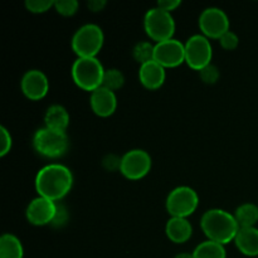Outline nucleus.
I'll return each mask as SVG.
<instances>
[{
	"label": "nucleus",
	"instance_id": "obj_1",
	"mask_svg": "<svg viewBox=\"0 0 258 258\" xmlns=\"http://www.w3.org/2000/svg\"><path fill=\"white\" fill-rule=\"evenodd\" d=\"M73 180V174L68 166L59 163H50L38 170L34 180L35 190L38 196L58 203L70 193Z\"/></svg>",
	"mask_w": 258,
	"mask_h": 258
},
{
	"label": "nucleus",
	"instance_id": "obj_2",
	"mask_svg": "<svg viewBox=\"0 0 258 258\" xmlns=\"http://www.w3.org/2000/svg\"><path fill=\"white\" fill-rule=\"evenodd\" d=\"M201 228L207 238L226 246L234 241L239 231V224L229 212L221 208H212L202 216Z\"/></svg>",
	"mask_w": 258,
	"mask_h": 258
},
{
	"label": "nucleus",
	"instance_id": "obj_3",
	"mask_svg": "<svg viewBox=\"0 0 258 258\" xmlns=\"http://www.w3.org/2000/svg\"><path fill=\"white\" fill-rule=\"evenodd\" d=\"M105 71L97 57H77L71 68V75L78 87L93 92L102 86Z\"/></svg>",
	"mask_w": 258,
	"mask_h": 258
},
{
	"label": "nucleus",
	"instance_id": "obj_4",
	"mask_svg": "<svg viewBox=\"0 0 258 258\" xmlns=\"http://www.w3.org/2000/svg\"><path fill=\"white\" fill-rule=\"evenodd\" d=\"M105 43L102 28L95 23L81 25L72 35L71 47L77 57H97Z\"/></svg>",
	"mask_w": 258,
	"mask_h": 258
},
{
	"label": "nucleus",
	"instance_id": "obj_5",
	"mask_svg": "<svg viewBox=\"0 0 258 258\" xmlns=\"http://www.w3.org/2000/svg\"><path fill=\"white\" fill-rule=\"evenodd\" d=\"M32 144L39 155L48 159H57L67 153L70 148V138L66 131L53 130L43 126L34 133Z\"/></svg>",
	"mask_w": 258,
	"mask_h": 258
},
{
	"label": "nucleus",
	"instance_id": "obj_6",
	"mask_svg": "<svg viewBox=\"0 0 258 258\" xmlns=\"http://www.w3.org/2000/svg\"><path fill=\"white\" fill-rule=\"evenodd\" d=\"M175 20L171 13L159 7L150 8L144 15V29L155 43L174 38Z\"/></svg>",
	"mask_w": 258,
	"mask_h": 258
},
{
	"label": "nucleus",
	"instance_id": "obj_7",
	"mask_svg": "<svg viewBox=\"0 0 258 258\" xmlns=\"http://www.w3.org/2000/svg\"><path fill=\"white\" fill-rule=\"evenodd\" d=\"M199 206V196L191 186L180 185L168 194L165 207L170 217L188 218Z\"/></svg>",
	"mask_w": 258,
	"mask_h": 258
},
{
	"label": "nucleus",
	"instance_id": "obj_8",
	"mask_svg": "<svg viewBox=\"0 0 258 258\" xmlns=\"http://www.w3.org/2000/svg\"><path fill=\"white\" fill-rule=\"evenodd\" d=\"M185 44V63L191 70L201 71L212 63L213 47L209 38L202 33L193 34L186 39Z\"/></svg>",
	"mask_w": 258,
	"mask_h": 258
},
{
	"label": "nucleus",
	"instance_id": "obj_9",
	"mask_svg": "<svg viewBox=\"0 0 258 258\" xmlns=\"http://www.w3.org/2000/svg\"><path fill=\"white\" fill-rule=\"evenodd\" d=\"M153 166L150 154L144 149H131L121 156L120 171L128 180H139L149 174Z\"/></svg>",
	"mask_w": 258,
	"mask_h": 258
},
{
	"label": "nucleus",
	"instance_id": "obj_10",
	"mask_svg": "<svg viewBox=\"0 0 258 258\" xmlns=\"http://www.w3.org/2000/svg\"><path fill=\"white\" fill-rule=\"evenodd\" d=\"M202 34L209 39H219L229 29V17L222 8L208 7L201 13L198 19Z\"/></svg>",
	"mask_w": 258,
	"mask_h": 258
},
{
	"label": "nucleus",
	"instance_id": "obj_11",
	"mask_svg": "<svg viewBox=\"0 0 258 258\" xmlns=\"http://www.w3.org/2000/svg\"><path fill=\"white\" fill-rule=\"evenodd\" d=\"M154 60L165 68H174L185 62V44L176 38L155 43Z\"/></svg>",
	"mask_w": 258,
	"mask_h": 258
},
{
	"label": "nucleus",
	"instance_id": "obj_12",
	"mask_svg": "<svg viewBox=\"0 0 258 258\" xmlns=\"http://www.w3.org/2000/svg\"><path fill=\"white\" fill-rule=\"evenodd\" d=\"M57 206V202L38 196L28 204L27 209H25V217L33 226H47V224L52 223L54 219Z\"/></svg>",
	"mask_w": 258,
	"mask_h": 258
},
{
	"label": "nucleus",
	"instance_id": "obj_13",
	"mask_svg": "<svg viewBox=\"0 0 258 258\" xmlns=\"http://www.w3.org/2000/svg\"><path fill=\"white\" fill-rule=\"evenodd\" d=\"M20 88L25 97L29 100H42L49 91V80L43 71L33 68V70H28L22 76Z\"/></svg>",
	"mask_w": 258,
	"mask_h": 258
},
{
	"label": "nucleus",
	"instance_id": "obj_14",
	"mask_svg": "<svg viewBox=\"0 0 258 258\" xmlns=\"http://www.w3.org/2000/svg\"><path fill=\"white\" fill-rule=\"evenodd\" d=\"M90 105L96 115L100 117H108L117 108V96L116 92L101 86L91 92Z\"/></svg>",
	"mask_w": 258,
	"mask_h": 258
},
{
	"label": "nucleus",
	"instance_id": "obj_15",
	"mask_svg": "<svg viewBox=\"0 0 258 258\" xmlns=\"http://www.w3.org/2000/svg\"><path fill=\"white\" fill-rule=\"evenodd\" d=\"M166 80L165 67L156 60H149L139 67V81L148 90H158Z\"/></svg>",
	"mask_w": 258,
	"mask_h": 258
},
{
	"label": "nucleus",
	"instance_id": "obj_16",
	"mask_svg": "<svg viewBox=\"0 0 258 258\" xmlns=\"http://www.w3.org/2000/svg\"><path fill=\"white\" fill-rule=\"evenodd\" d=\"M165 233L168 238L174 243H185L193 236V226L188 221V218L170 217L166 222Z\"/></svg>",
	"mask_w": 258,
	"mask_h": 258
},
{
	"label": "nucleus",
	"instance_id": "obj_17",
	"mask_svg": "<svg viewBox=\"0 0 258 258\" xmlns=\"http://www.w3.org/2000/svg\"><path fill=\"white\" fill-rule=\"evenodd\" d=\"M234 243L242 254L258 257V228L257 227H239Z\"/></svg>",
	"mask_w": 258,
	"mask_h": 258
},
{
	"label": "nucleus",
	"instance_id": "obj_18",
	"mask_svg": "<svg viewBox=\"0 0 258 258\" xmlns=\"http://www.w3.org/2000/svg\"><path fill=\"white\" fill-rule=\"evenodd\" d=\"M71 116L67 108L59 103H53L44 113V126L58 131H66L70 126Z\"/></svg>",
	"mask_w": 258,
	"mask_h": 258
},
{
	"label": "nucleus",
	"instance_id": "obj_19",
	"mask_svg": "<svg viewBox=\"0 0 258 258\" xmlns=\"http://www.w3.org/2000/svg\"><path fill=\"white\" fill-rule=\"evenodd\" d=\"M0 258H24V247L15 234L4 233L0 237Z\"/></svg>",
	"mask_w": 258,
	"mask_h": 258
},
{
	"label": "nucleus",
	"instance_id": "obj_20",
	"mask_svg": "<svg viewBox=\"0 0 258 258\" xmlns=\"http://www.w3.org/2000/svg\"><path fill=\"white\" fill-rule=\"evenodd\" d=\"M191 253L194 258H227L226 246L211 239L201 242Z\"/></svg>",
	"mask_w": 258,
	"mask_h": 258
},
{
	"label": "nucleus",
	"instance_id": "obj_21",
	"mask_svg": "<svg viewBox=\"0 0 258 258\" xmlns=\"http://www.w3.org/2000/svg\"><path fill=\"white\" fill-rule=\"evenodd\" d=\"M239 227H256L258 222V206L254 203H243L237 207L233 213Z\"/></svg>",
	"mask_w": 258,
	"mask_h": 258
},
{
	"label": "nucleus",
	"instance_id": "obj_22",
	"mask_svg": "<svg viewBox=\"0 0 258 258\" xmlns=\"http://www.w3.org/2000/svg\"><path fill=\"white\" fill-rule=\"evenodd\" d=\"M154 49H155V43H151L149 40H141L138 42L133 48V57L136 62L140 64L154 59Z\"/></svg>",
	"mask_w": 258,
	"mask_h": 258
},
{
	"label": "nucleus",
	"instance_id": "obj_23",
	"mask_svg": "<svg viewBox=\"0 0 258 258\" xmlns=\"http://www.w3.org/2000/svg\"><path fill=\"white\" fill-rule=\"evenodd\" d=\"M123 85H125V76H123V73L120 70H117V68H108V70L105 71L102 82L103 87L116 92Z\"/></svg>",
	"mask_w": 258,
	"mask_h": 258
},
{
	"label": "nucleus",
	"instance_id": "obj_24",
	"mask_svg": "<svg viewBox=\"0 0 258 258\" xmlns=\"http://www.w3.org/2000/svg\"><path fill=\"white\" fill-rule=\"evenodd\" d=\"M80 3L77 0H55L54 9L63 17H72L77 13Z\"/></svg>",
	"mask_w": 258,
	"mask_h": 258
},
{
	"label": "nucleus",
	"instance_id": "obj_25",
	"mask_svg": "<svg viewBox=\"0 0 258 258\" xmlns=\"http://www.w3.org/2000/svg\"><path fill=\"white\" fill-rule=\"evenodd\" d=\"M199 77L207 85H214V83L218 82L219 77H221V72H219V68L216 64L211 63L207 67H204L203 70L199 71Z\"/></svg>",
	"mask_w": 258,
	"mask_h": 258
},
{
	"label": "nucleus",
	"instance_id": "obj_26",
	"mask_svg": "<svg viewBox=\"0 0 258 258\" xmlns=\"http://www.w3.org/2000/svg\"><path fill=\"white\" fill-rule=\"evenodd\" d=\"M24 5L30 13L40 14L54 7V2L53 0H25Z\"/></svg>",
	"mask_w": 258,
	"mask_h": 258
},
{
	"label": "nucleus",
	"instance_id": "obj_27",
	"mask_svg": "<svg viewBox=\"0 0 258 258\" xmlns=\"http://www.w3.org/2000/svg\"><path fill=\"white\" fill-rule=\"evenodd\" d=\"M13 148V138L5 126H0V156H5Z\"/></svg>",
	"mask_w": 258,
	"mask_h": 258
},
{
	"label": "nucleus",
	"instance_id": "obj_28",
	"mask_svg": "<svg viewBox=\"0 0 258 258\" xmlns=\"http://www.w3.org/2000/svg\"><path fill=\"white\" fill-rule=\"evenodd\" d=\"M219 44L226 50H234L239 44V38L233 30H228L219 38Z\"/></svg>",
	"mask_w": 258,
	"mask_h": 258
},
{
	"label": "nucleus",
	"instance_id": "obj_29",
	"mask_svg": "<svg viewBox=\"0 0 258 258\" xmlns=\"http://www.w3.org/2000/svg\"><path fill=\"white\" fill-rule=\"evenodd\" d=\"M68 218H70V214H68L67 208H66V207L63 206V204L58 203L57 212H55L54 219H53V222H52V223H50V226L57 227V228H59V227H63V226H64V224H67Z\"/></svg>",
	"mask_w": 258,
	"mask_h": 258
},
{
	"label": "nucleus",
	"instance_id": "obj_30",
	"mask_svg": "<svg viewBox=\"0 0 258 258\" xmlns=\"http://www.w3.org/2000/svg\"><path fill=\"white\" fill-rule=\"evenodd\" d=\"M102 165L110 171H113V170L120 171L121 156L115 155V154H108V155H106L105 158H103Z\"/></svg>",
	"mask_w": 258,
	"mask_h": 258
},
{
	"label": "nucleus",
	"instance_id": "obj_31",
	"mask_svg": "<svg viewBox=\"0 0 258 258\" xmlns=\"http://www.w3.org/2000/svg\"><path fill=\"white\" fill-rule=\"evenodd\" d=\"M180 5H181L180 0H160V2H158L156 7L161 8V9L171 13V12H174L175 9H178Z\"/></svg>",
	"mask_w": 258,
	"mask_h": 258
},
{
	"label": "nucleus",
	"instance_id": "obj_32",
	"mask_svg": "<svg viewBox=\"0 0 258 258\" xmlns=\"http://www.w3.org/2000/svg\"><path fill=\"white\" fill-rule=\"evenodd\" d=\"M106 5H107L106 0H88L87 2L88 9L92 10V12H101V10L105 9Z\"/></svg>",
	"mask_w": 258,
	"mask_h": 258
},
{
	"label": "nucleus",
	"instance_id": "obj_33",
	"mask_svg": "<svg viewBox=\"0 0 258 258\" xmlns=\"http://www.w3.org/2000/svg\"><path fill=\"white\" fill-rule=\"evenodd\" d=\"M174 258H194V256L190 252H180V253L175 254Z\"/></svg>",
	"mask_w": 258,
	"mask_h": 258
}]
</instances>
